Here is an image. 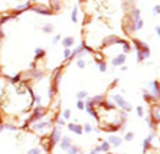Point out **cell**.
Segmentation results:
<instances>
[{
  "mask_svg": "<svg viewBox=\"0 0 160 154\" xmlns=\"http://www.w3.org/2000/svg\"><path fill=\"white\" fill-rule=\"evenodd\" d=\"M104 95H95V97H92L91 99H88V102L92 105V107H95V105H101L103 102H104Z\"/></svg>",
  "mask_w": 160,
  "mask_h": 154,
  "instance_id": "12",
  "label": "cell"
},
{
  "mask_svg": "<svg viewBox=\"0 0 160 154\" xmlns=\"http://www.w3.org/2000/svg\"><path fill=\"white\" fill-rule=\"evenodd\" d=\"M137 115H139L140 118L144 117V110H143V107H137Z\"/></svg>",
  "mask_w": 160,
  "mask_h": 154,
  "instance_id": "35",
  "label": "cell"
},
{
  "mask_svg": "<svg viewBox=\"0 0 160 154\" xmlns=\"http://www.w3.org/2000/svg\"><path fill=\"white\" fill-rule=\"evenodd\" d=\"M159 32H160V26H159V25H157V26H156V33L159 35Z\"/></svg>",
  "mask_w": 160,
  "mask_h": 154,
  "instance_id": "47",
  "label": "cell"
},
{
  "mask_svg": "<svg viewBox=\"0 0 160 154\" xmlns=\"http://www.w3.org/2000/svg\"><path fill=\"white\" fill-rule=\"evenodd\" d=\"M150 87H151V91H150V92H151V97L157 99L159 98V82L154 79V81L150 82Z\"/></svg>",
  "mask_w": 160,
  "mask_h": 154,
  "instance_id": "9",
  "label": "cell"
},
{
  "mask_svg": "<svg viewBox=\"0 0 160 154\" xmlns=\"http://www.w3.org/2000/svg\"><path fill=\"white\" fill-rule=\"evenodd\" d=\"M105 154H113V153H110V151H108V153H105Z\"/></svg>",
  "mask_w": 160,
  "mask_h": 154,
  "instance_id": "50",
  "label": "cell"
},
{
  "mask_svg": "<svg viewBox=\"0 0 160 154\" xmlns=\"http://www.w3.org/2000/svg\"><path fill=\"white\" fill-rule=\"evenodd\" d=\"M3 38H4V33L0 30V42H1V39H3Z\"/></svg>",
  "mask_w": 160,
  "mask_h": 154,
  "instance_id": "46",
  "label": "cell"
},
{
  "mask_svg": "<svg viewBox=\"0 0 160 154\" xmlns=\"http://www.w3.org/2000/svg\"><path fill=\"white\" fill-rule=\"evenodd\" d=\"M154 138H156V132H154V131H151V132H150V134H149V137L146 138V141H149V143L151 144V141H153Z\"/></svg>",
  "mask_w": 160,
  "mask_h": 154,
  "instance_id": "31",
  "label": "cell"
},
{
  "mask_svg": "<svg viewBox=\"0 0 160 154\" xmlns=\"http://www.w3.org/2000/svg\"><path fill=\"white\" fill-rule=\"evenodd\" d=\"M62 125H65V120L62 118V117H58V118H56V127L61 128Z\"/></svg>",
  "mask_w": 160,
  "mask_h": 154,
  "instance_id": "30",
  "label": "cell"
},
{
  "mask_svg": "<svg viewBox=\"0 0 160 154\" xmlns=\"http://www.w3.org/2000/svg\"><path fill=\"white\" fill-rule=\"evenodd\" d=\"M64 58H65V59H71V49H65Z\"/></svg>",
  "mask_w": 160,
  "mask_h": 154,
  "instance_id": "39",
  "label": "cell"
},
{
  "mask_svg": "<svg viewBox=\"0 0 160 154\" xmlns=\"http://www.w3.org/2000/svg\"><path fill=\"white\" fill-rule=\"evenodd\" d=\"M91 131H92V125H91V124H85V125L82 127V132H87V134H88V132H91Z\"/></svg>",
  "mask_w": 160,
  "mask_h": 154,
  "instance_id": "29",
  "label": "cell"
},
{
  "mask_svg": "<svg viewBox=\"0 0 160 154\" xmlns=\"http://www.w3.org/2000/svg\"><path fill=\"white\" fill-rule=\"evenodd\" d=\"M87 97H88V92H87V91H79V92L76 94V98H78V101H84Z\"/></svg>",
  "mask_w": 160,
  "mask_h": 154,
  "instance_id": "21",
  "label": "cell"
},
{
  "mask_svg": "<svg viewBox=\"0 0 160 154\" xmlns=\"http://www.w3.org/2000/svg\"><path fill=\"white\" fill-rule=\"evenodd\" d=\"M111 98L116 101V104H117V105H118V107H120V108H121L123 111H131V108H133V107H131V104H128L127 101L123 98V97H121L120 94H114V95H113Z\"/></svg>",
  "mask_w": 160,
  "mask_h": 154,
  "instance_id": "2",
  "label": "cell"
},
{
  "mask_svg": "<svg viewBox=\"0 0 160 154\" xmlns=\"http://www.w3.org/2000/svg\"><path fill=\"white\" fill-rule=\"evenodd\" d=\"M20 81V74H17V75H15V77L12 78V82L15 84V82H19Z\"/></svg>",
  "mask_w": 160,
  "mask_h": 154,
  "instance_id": "42",
  "label": "cell"
},
{
  "mask_svg": "<svg viewBox=\"0 0 160 154\" xmlns=\"http://www.w3.org/2000/svg\"><path fill=\"white\" fill-rule=\"evenodd\" d=\"M69 117H71V110H68V108H66V110L64 111V115H62V118H64V120H68Z\"/></svg>",
  "mask_w": 160,
  "mask_h": 154,
  "instance_id": "34",
  "label": "cell"
},
{
  "mask_svg": "<svg viewBox=\"0 0 160 154\" xmlns=\"http://www.w3.org/2000/svg\"><path fill=\"white\" fill-rule=\"evenodd\" d=\"M127 69H128V68H127V66H126V65H123V66H121V71H123V72H126Z\"/></svg>",
  "mask_w": 160,
  "mask_h": 154,
  "instance_id": "45",
  "label": "cell"
},
{
  "mask_svg": "<svg viewBox=\"0 0 160 154\" xmlns=\"http://www.w3.org/2000/svg\"><path fill=\"white\" fill-rule=\"evenodd\" d=\"M88 154H95V153H94V151H89V153H88Z\"/></svg>",
  "mask_w": 160,
  "mask_h": 154,
  "instance_id": "49",
  "label": "cell"
},
{
  "mask_svg": "<svg viewBox=\"0 0 160 154\" xmlns=\"http://www.w3.org/2000/svg\"><path fill=\"white\" fill-rule=\"evenodd\" d=\"M3 131V122H1V120H0V132Z\"/></svg>",
  "mask_w": 160,
  "mask_h": 154,
  "instance_id": "48",
  "label": "cell"
},
{
  "mask_svg": "<svg viewBox=\"0 0 160 154\" xmlns=\"http://www.w3.org/2000/svg\"><path fill=\"white\" fill-rule=\"evenodd\" d=\"M75 43V38L74 36H68V38H64L62 39V45H64L65 49H69L72 45Z\"/></svg>",
  "mask_w": 160,
  "mask_h": 154,
  "instance_id": "15",
  "label": "cell"
},
{
  "mask_svg": "<svg viewBox=\"0 0 160 154\" xmlns=\"http://www.w3.org/2000/svg\"><path fill=\"white\" fill-rule=\"evenodd\" d=\"M28 154H41V148L39 147H35V148H31Z\"/></svg>",
  "mask_w": 160,
  "mask_h": 154,
  "instance_id": "32",
  "label": "cell"
},
{
  "mask_svg": "<svg viewBox=\"0 0 160 154\" xmlns=\"http://www.w3.org/2000/svg\"><path fill=\"white\" fill-rule=\"evenodd\" d=\"M143 98L146 99L147 102H150V101H154V98H153L151 95H149V92H147V91H143Z\"/></svg>",
  "mask_w": 160,
  "mask_h": 154,
  "instance_id": "25",
  "label": "cell"
},
{
  "mask_svg": "<svg viewBox=\"0 0 160 154\" xmlns=\"http://www.w3.org/2000/svg\"><path fill=\"white\" fill-rule=\"evenodd\" d=\"M118 81H120V79H114V81H113V84H111V88L117 85V84H118Z\"/></svg>",
  "mask_w": 160,
  "mask_h": 154,
  "instance_id": "44",
  "label": "cell"
},
{
  "mask_svg": "<svg viewBox=\"0 0 160 154\" xmlns=\"http://www.w3.org/2000/svg\"><path fill=\"white\" fill-rule=\"evenodd\" d=\"M107 143L110 144V145L113 144L114 147H120V145H121V143H123V138H121V137H116V135H111V137H108Z\"/></svg>",
  "mask_w": 160,
  "mask_h": 154,
  "instance_id": "13",
  "label": "cell"
},
{
  "mask_svg": "<svg viewBox=\"0 0 160 154\" xmlns=\"http://www.w3.org/2000/svg\"><path fill=\"white\" fill-rule=\"evenodd\" d=\"M59 145H61L62 150H68V148L72 145V140H71V137H68V135H62V138H61V141H59Z\"/></svg>",
  "mask_w": 160,
  "mask_h": 154,
  "instance_id": "6",
  "label": "cell"
},
{
  "mask_svg": "<svg viewBox=\"0 0 160 154\" xmlns=\"http://www.w3.org/2000/svg\"><path fill=\"white\" fill-rule=\"evenodd\" d=\"M10 19H13V16H12V14H7V16H3V17H0V26H1L3 23H6L7 20H10Z\"/></svg>",
  "mask_w": 160,
  "mask_h": 154,
  "instance_id": "26",
  "label": "cell"
},
{
  "mask_svg": "<svg viewBox=\"0 0 160 154\" xmlns=\"http://www.w3.org/2000/svg\"><path fill=\"white\" fill-rule=\"evenodd\" d=\"M61 138H62V132H61V128L59 127H53L52 131H51V135H49V140H51V143L53 144H58L61 141Z\"/></svg>",
  "mask_w": 160,
  "mask_h": 154,
  "instance_id": "4",
  "label": "cell"
},
{
  "mask_svg": "<svg viewBox=\"0 0 160 154\" xmlns=\"http://www.w3.org/2000/svg\"><path fill=\"white\" fill-rule=\"evenodd\" d=\"M59 40H61V35H56V36L52 39V45H56Z\"/></svg>",
  "mask_w": 160,
  "mask_h": 154,
  "instance_id": "41",
  "label": "cell"
},
{
  "mask_svg": "<svg viewBox=\"0 0 160 154\" xmlns=\"http://www.w3.org/2000/svg\"><path fill=\"white\" fill-rule=\"evenodd\" d=\"M123 48H124V55H126L127 52H130V51H131V46L128 45V42H126V43L123 45Z\"/></svg>",
  "mask_w": 160,
  "mask_h": 154,
  "instance_id": "37",
  "label": "cell"
},
{
  "mask_svg": "<svg viewBox=\"0 0 160 154\" xmlns=\"http://www.w3.org/2000/svg\"><path fill=\"white\" fill-rule=\"evenodd\" d=\"M153 14H156V16L159 14V4H157V6H156V7L153 9Z\"/></svg>",
  "mask_w": 160,
  "mask_h": 154,
  "instance_id": "43",
  "label": "cell"
},
{
  "mask_svg": "<svg viewBox=\"0 0 160 154\" xmlns=\"http://www.w3.org/2000/svg\"><path fill=\"white\" fill-rule=\"evenodd\" d=\"M68 130L75 132V134H78V135L84 134L82 132V125H78V124H68Z\"/></svg>",
  "mask_w": 160,
  "mask_h": 154,
  "instance_id": "14",
  "label": "cell"
},
{
  "mask_svg": "<svg viewBox=\"0 0 160 154\" xmlns=\"http://www.w3.org/2000/svg\"><path fill=\"white\" fill-rule=\"evenodd\" d=\"M35 59H41V58H43L45 56V51H43L42 48H36L35 49Z\"/></svg>",
  "mask_w": 160,
  "mask_h": 154,
  "instance_id": "18",
  "label": "cell"
},
{
  "mask_svg": "<svg viewBox=\"0 0 160 154\" xmlns=\"http://www.w3.org/2000/svg\"><path fill=\"white\" fill-rule=\"evenodd\" d=\"M66 151H68V154H79V153H81V150H79L76 145H71Z\"/></svg>",
  "mask_w": 160,
  "mask_h": 154,
  "instance_id": "20",
  "label": "cell"
},
{
  "mask_svg": "<svg viewBox=\"0 0 160 154\" xmlns=\"http://www.w3.org/2000/svg\"><path fill=\"white\" fill-rule=\"evenodd\" d=\"M98 148H100V153H101V151H103V153H108L110 148H111V145L107 143V141H101V145H98Z\"/></svg>",
  "mask_w": 160,
  "mask_h": 154,
  "instance_id": "17",
  "label": "cell"
},
{
  "mask_svg": "<svg viewBox=\"0 0 160 154\" xmlns=\"http://www.w3.org/2000/svg\"><path fill=\"white\" fill-rule=\"evenodd\" d=\"M76 13H78V9H74L72 10V14H71V17H72V22H78V19H76Z\"/></svg>",
  "mask_w": 160,
  "mask_h": 154,
  "instance_id": "36",
  "label": "cell"
},
{
  "mask_svg": "<svg viewBox=\"0 0 160 154\" xmlns=\"http://www.w3.org/2000/svg\"><path fill=\"white\" fill-rule=\"evenodd\" d=\"M32 12L35 13H39V14H43V16H52L53 14V10L52 9H43V7H32Z\"/></svg>",
  "mask_w": 160,
  "mask_h": 154,
  "instance_id": "11",
  "label": "cell"
},
{
  "mask_svg": "<svg viewBox=\"0 0 160 154\" xmlns=\"http://www.w3.org/2000/svg\"><path fill=\"white\" fill-rule=\"evenodd\" d=\"M41 147H42L45 151H51L52 150V143H51V140H49L48 135H45V137L41 138Z\"/></svg>",
  "mask_w": 160,
  "mask_h": 154,
  "instance_id": "8",
  "label": "cell"
},
{
  "mask_svg": "<svg viewBox=\"0 0 160 154\" xmlns=\"http://www.w3.org/2000/svg\"><path fill=\"white\" fill-rule=\"evenodd\" d=\"M49 4L55 7V10H59V6H61V3H59V1H51Z\"/></svg>",
  "mask_w": 160,
  "mask_h": 154,
  "instance_id": "38",
  "label": "cell"
},
{
  "mask_svg": "<svg viewBox=\"0 0 160 154\" xmlns=\"http://www.w3.org/2000/svg\"><path fill=\"white\" fill-rule=\"evenodd\" d=\"M32 128L36 132H43V130H48V128H52V120H46V121H39L36 124H33Z\"/></svg>",
  "mask_w": 160,
  "mask_h": 154,
  "instance_id": "3",
  "label": "cell"
},
{
  "mask_svg": "<svg viewBox=\"0 0 160 154\" xmlns=\"http://www.w3.org/2000/svg\"><path fill=\"white\" fill-rule=\"evenodd\" d=\"M101 130H104V131H108V132H116L120 130V124H110V125H103L101 127Z\"/></svg>",
  "mask_w": 160,
  "mask_h": 154,
  "instance_id": "16",
  "label": "cell"
},
{
  "mask_svg": "<svg viewBox=\"0 0 160 154\" xmlns=\"http://www.w3.org/2000/svg\"><path fill=\"white\" fill-rule=\"evenodd\" d=\"M134 138V134L133 132H127L126 135H124V138H123V141H131Z\"/></svg>",
  "mask_w": 160,
  "mask_h": 154,
  "instance_id": "28",
  "label": "cell"
},
{
  "mask_svg": "<svg viewBox=\"0 0 160 154\" xmlns=\"http://www.w3.org/2000/svg\"><path fill=\"white\" fill-rule=\"evenodd\" d=\"M33 101H35L36 104H41V101H42L41 95H35V94H33Z\"/></svg>",
  "mask_w": 160,
  "mask_h": 154,
  "instance_id": "40",
  "label": "cell"
},
{
  "mask_svg": "<svg viewBox=\"0 0 160 154\" xmlns=\"http://www.w3.org/2000/svg\"><path fill=\"white\" fill-rule=\"evenodd\" d=\"M9 130V131H17L19 130V127L17 125H13V124H3V130Z\"/></svg>",
  "mask_w": 160,
  "mask_h": 154,
  "instance_id": "19",
  "label": "cell"
},
{
  "mask_svg": "<svg viewBox=\"0 0 160 154\" xmlns=\"http://www.w3.org/2000/svg\"><path fill=\"white\" fill-rule=\"evenodd\" d=\"M76 65H78V68H85V66H87V61H84V59H78Z\"/></svg>",
  "mask_w": 160,
  "mask_h": 154,
  "instance_id": "33",
  "label": "cell"
},
{
  "mask_svg": "<svg viewBox=\"0 0 160 154\" xmlns=\"http://www.w3.org/2000/svg\"><path fill=\"white\" fill-rule=\"evenodd\" d=\"M79 154H84V153H82V151H81V153H79Z\"/></svg>",
  "mask_w": 160,
  "mask_h": 154,
  "instance_id": "51",
  "label": "cell"
},
{
  "mask_svg": "<svg viewBox=\"0 0 160 154\" xmlns=\"http://www.w3.org/2000/svg\"><path fill=\"white\" fill-rule=\"evenodd\" d=\"M126 59H127V56L124 55V54H121V55H117L113 61H111V65L113 66H123L124 65V62H126Z\"/></svg>",
  "mask_w": 160,
  "mask_h": 154,
  "instance_id": "7",
  "label": "cell"
},
{
  "mask_svg": "<svg viewBox=\"0 0 160 154\" xmlns=\"http://www.w3.org/2000/svg\"><path fill=\"white\" fill-rule=\"evenodd\" d=\"M45 115H46V111H45V108H42V107H38L36 110L33 111V114L31 115L29 121L26 122V125H28V124H36V122H39V120H42ZM26 125H23L22 128H26Z\"/></svg>",
  "mask_w": 160,
  "mask_h": 154,
  "instance_id": "1",
  "label": "cell"
},
{
  "mask_svg": "<svg viewBox=\"0 0 160 154\" xmlns=\"http://www.w3.org/2000/svg\"><path fill=\"white\" fill-rule=\"evenodd\" d=\"M76 108L79 111H84V108H85V101H76Z\"/></svg>",
  "mask_w": 160,
  "mask_h": 154,
  "instance_id": "27",
  "label": "cell"
},
{
  "mask_svg": "<svg viewBox=\"0 0 160 154\" xmlns=\"http://www.w3.org/2000/svg\"><path fill=\"white\" fill-rule=\"evenodd\" d=\"M97 65H98V69H100V72H105L107 71V64L104 61H100V62H95Z\"/></svg>",
  "mask_w": 160,
  "mask_h": 154,
  "instance_id": "22",
  "label": "cell"
},
{
  "mask_svg": "<svg viewBox=\"0 0 160 154\" xmlns=\"http://www.w3.org/2000/svg\"><path fill=\"white\" fill-rule=\"evenodd\" d=\"M150 148H151V144L149 141H146V138L143 140V151H149Z\"/></svg>",
  "mask_w": 160,
  "mask_h": 154,
  "instance_id": "24",
  "label": "cell"
},
{
  "mask_svg": "<svg viewBox=\"0 0 160 154\" xmlns=\"http://www.w3.org/2000/svg\"><path fill=\"white\" fill-rule=\"evenodd\" d=\"M0 120H1V118H0Z\"/></svg>",
  "mask_w": 160,
  "mask_h": 154,
  "instance_id": "52",
  "label": "cell"
},
{
  "mask_svg": "<svg viewBox=\"0 0 160 154\" xmlns=\"http://www.w3.org/2000/svg\"><path fill=\"white\" fill-rule=\"evenodd\" d=\"M42 30L45 33H51L53 30V26L51 25V23H46V25H43V27H42Z\"/></svg>",
  "mask_w": 160,
  "mask_h": 154,
  "instance_id": "23",
  "label": "cell"
},
{
  "mask_svg": "<svg viewBox=\"0 0 160 154\" xmlns=\"http://www.w3.org/2000/svg\"><path fill=\"white\" fill-rule=\"evenodd\" d=\"M117 43H126V40H123V39H120L117 36H114V35H111V36H108L105 40H104V46H111V45H117Z\"/></svg>",
  "mask_w": 160,
  "mask_h": 154,
  "instance_id": "5",
  "label": "cell"
},
{
  "mask_svg": "<svg viewBox=\"0 0 160 154\" xmlns=\"http://www.w3.org/2000/svg\"><path fill=\"white\" fill-rule=\"evenodd\" d=\"M84 110H85L87 112H88V114H89V115L94 118V120H98V114H97L95 108H94V107H92V105H91L88 101H85V108H84Z\"/></svg>",
  "mask_w": 160,
  "mask_h": 154,
  "instance_id": "10",
  "label": "cell"
}]
</instances>
